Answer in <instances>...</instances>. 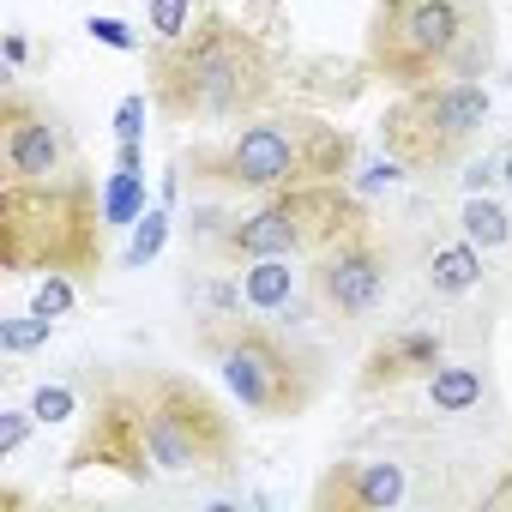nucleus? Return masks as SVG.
I'll use <instances>...</instances> for the list:
<instances>
[{
    "label": "nucleus",
    "mask_w": 512,
    "mask_h": 512,
    "mask_svg": "<svg viewBox=\"0 0 512 512\" xmlns=\"http://www.w3.org/2000/svg\"><path fill=\"white\" fill-rule=\"evenodd\" d=\"M85 386V410H79V434L67 446V476H121L133 488H157L163 470L151 458L145 422H139V398L127 380V362H91L79 374Z\"/></svg>",
    "instance_id": "obj_9"
},
{
    "label": "nucleus",
    "mask_w": 512,
    "mask_h": 512,
    "mask_svg": "<svg viewBox=\"0 0 512 512\" xmlns=\"http://www.w3.org/2000/svg\"><path fill=\"white\" fill-rule=\"evenodd\" d=\"M31 410H37L43 428H55V422H67V416L85 410V386H37L31 392Z\"/></svg>",
    "instance_id": "obj_23"
},
{
    "label": "nucleus",
    "mask_w": 512,
    "mask_h": 512,
    "mask_svg": "<svg viewBox=\"0 0 512 512\" xmlns=\"http://www.w3.org/2000/svg\"><path fill=\"white\" fill-rule=\"evenodd\" d=\"M500 55L494 0H374L362 31V67L386 91L440 79H488Z\"/></svg>",
    "instance_id": "obj_4"
},
{
    "label": "nucleus",
    "mask_w": 512,
    "mask_h": 512,
    "mask_svg": "<svg viewBox=\"0 0 512 512\" xmlns=\"http://www.w3.org/2000/svg\"><path fill=\"white\" fill-rule=\"evenodd\" d=\"M169 235H175L169 205H145V217L133 223V235H127V253H121V260H127V266H151L157 253L169 247Z\"/></svg>",
    "instance_id": "obj_19"
},
{
    "label": "nucleus",
    "mask_w": 512,
    "mask_h": 512,
    "mask_svg": "<svg viewBox=\"0 0 512 512\" xmlns=\"http://www.w3.org/2000/svg\"><path fill=\"white\" fill-rule=\"evenodd\" d=\"M145 115H157V109H151V91H127L121 109H115V145H139Z\"/></svg>",
    "instance_id": "obj_24"
},
{
    "label": "nucleus",
    "mask_w": 512,
    "mask_h": 512,
    "mask_svg": "<svg viewBox=\"0 0 512 512\" xmlns=\"http://www.w3.org/2000/svg\"><path fill=\"white\" fill-rule=\"evenodd\" d=\"M73 163H79V139L67 115L31 85L7 79V91H0V169H7V181H49L67 175Z\"/></svg>",
    "instance_id": "obj_11"
},
{
    "label": "nucleus",
    "mask_w": 512,
    "mask_h": 512,
    "mask_svg": "<svg viewBox=\"0 0 512 512\" xmlns=\"http://www.w3.org/2000/svg\"><path fill=\"white\" fill-rule=\"evenodd\" d=\"M79 278H67V272H49V278H37V290H31V308L43 314V320H67L73 308H79Z\"/></svg>",
    "instance_id": "obj_22"
},
{
    "label": "nucleus",
    "mask_w": 512,
    "mask_h": 512,
    "mask_svg": "<svg viewBox=\"0 0 512 512\" xmlns=\"http://www.w3.org/2000/svg\"><path fill=\"white\" fill-rule=\"evenodd\" d=\"M458 235H470L482 253L512 247V211H506L494 193H464V205H458Z\"/></svg>",
    "instance_id": "obj_18"
},
{
    "label": "nucleus",
    "mask_w": 512,
    "mask_h": 512,
    "mask_svg": "<svg viewBox=\"0 0 512 512\" xmlns=\"http://www.w3.org/2000/svg\"><path fill=\"white\" fill-rule=\"evenodd\" d=\"M494 181H500V151H494V157H476V163L458 175V187H464V193H488Z\"/></svg>",
    "instance_id": "obj_27"
},
{
    "label": "nucleus",
    "mask_w": 512,
    "mask_h": 512,
    "mask_svg": "<svg viewBox=\"0 0 512 512\" xmlns=\"http://www.w3.org/2000/svg\"><path fill=\"white\" fill-rule=\"evenodd\" d=\"M193 356H205L217 368V380L253 422H302L332 386V362L320 344H308L296 326L253 314V308L199 314Z\"/></svg>",
    "instance_id": "obj_5"
},
{
    "label": "nucleus",
    "mask_w": 512,
    "mask_h": 512,
    "mask_svg": "<svg viewBox=\"0 0 512 512\" xmlns=\"http://www.w3.org/2000/svg\"><path fill=\"white\" fill-rule=\"evenodd\" d=\"M398 278V241L368 217L356 229H344L338 241H326L314 260H308V296L314 314L338 332H356L362 320L380 314V302L392 296Z\"/></svg>",
    "instance_id": "obj_10"
},
{
    "label": "nucleus",
    "mask_w": 512,
    "mask_h": 512,
    "mask_svg": "<svg viewBox=\"0 0 512 512\" xmlns=\"http://www.w3.org/2000/svg\"><path fill=\"white\" fill-rule=\"evenodd\" d=\"M410 500H416V482H410V464L398 458H332L308 494L314 512H392Z\"/></svg>",
    "instance_id": "obj_13"
},
{
    "label": "nucleus",
    "mask_w": 512,
    "mask_h": 512,
    "mask_svg": "<svg viewBox=\"0 0 512 512\" xmlns=\"http://www.w3.org/2000/svg\"><path fill=\"white\" fill-rule=\"evenodd\" d=\"M217 0H145V31L151 37H181L199 13H211Z\"/></svg>",
    "instance_id": "obj_20"
},
{
    "label": "nucleus",
    "mask_w": 512,
    "mask_h": 512,
    "mask_svg": "<svg viewBox=\"0 0 512 512\" xmlns=\"http://www.w3.org/2000/svg\"><path fill=\"white\" fill-rule=\"evenodd\" d=\"M193 199H266L308 181H350L362 163V139L314 109H260L235 121L223 139H199L175 151Z\"/></svg>",
    "instance_id": "obj_2"
},
{
    "label": "nucleus",
    "mask_w": 512,
    "mask_h": 512,
    "mask_svg": "<svg viewBox=\"0 0 512 512\" xmlns=\"http://www.w3.org/2000/svg\"><path fill=\"white\" fill-rule=\"evenodd\" d=\"M368 199L350 181H308V187H284L266 199H247L235 211H223V199H193L181 235L187 253L205 266H247V260H314L326 241H338L344 229L368 223Z\"/></svg>",
    "instance_id": "obj_3"
},
{
    "label": "nucleus",
    "mask_w": 512,
    "mask_h": 512,
    "mask_svg": "<svg viewBox=\"0 0 512 512\" xmlns=\"http://www.w3.org/2000/svg\"><path fill=\"white\" fill-rule=\"evenodd\" d=\"M476 338V326H434V320H410V326H392L368 344V356L356 362V398H392L404 386H422L440 362L464 356V344Z\"/></svg>",
    "instance_id": "obj_12"
},
{
    "label": "nucleus",
    "mask_w": 512,
    "mask_h": 512,
    "mask_svg": "<svg viewBox=\"0 0 512 512\" xmlns=\"http://www.w3.org/2000/svg\"><path fill=\"white\" fill-rule=\"evenodd\" d=\"M488 121H494V97L482 79H440V85L392 91V103L374 121V139L410 175H452L470 163Z\"/></svg>",
    "instance_id": "obj_8"
},
{
    "label": "nucleus",
    "mask_w": 512,
    "mask_h": 512,
    "mask_svg": "<svg viewBox=\"0 0 512 512\" xmlns=\"http://www.w3.org/2000/svg\"><path fill=\"white\" fill-rule=\"evenodd\" d=\"M127 380H133L139 422H145L163 482H235L241 428L211 386H199L181 368H157V362H127Z\"/></svg>",
    "instance_id": "obj_7"
},
{
    "label": "nucleus",
    "mask_w": 512,
    "mask_h": 512,
    "mask_svg": "<svg viewBox=\"0 0 512 512\" xmlns=\"http://www.w3.org/2000/svg\"><path fill=\"white\" fill-rule=\"evenodd\" d=\"M49 332H55V320H43L37 308L31 314H7V320H0V350H7V356H31V350L49 344Z\"/></svg>",
    "instance_id": "obj_21"
},
{
    "label": "nucleus",
    "mask_w": 512,
    "mask_h": 512,
    "mask_svg": "<svg viewBox=\"0 0 512 512\" xmlns=\"http://www.w3.org/2000/svg\"><path fill=\"white\" fill-rule=\"evenodd\" d=\"M422 404H428V416H440V422H464V416H476V410H488L494 404V374H488V362L482 356H452V362H440L428 380H422Z\"/></svg>",
    "instance_id": "obj_15"
},
{
    "label": "nucleus",
    "mask_w": 512,
    "mask_h": 512,
    "mask_svg": "<svg viewBox=\"0 0 512 512\" xmlns=\"http://www.w3.org/2000/svg\"><path fill=\"white\" fill-rule=\"evenodd\" d=\"M482 278H488V253H482L470 235L434 241V247H428V260H422V284H428V296H440V302H464V296H476Z\"/></svg>",
    "instance_id": "obj_16"
},
{
    "label": "nucleus",
    "mask_w": 512,
    "mask_h": 512,
    "mask_svg": "<svg viewBox=\"0 0 512 512\" xmlns=\"http://www.w3.org/2000/svg\"><path fill=\"white\" fill-rule=\"evenodd\" d=\"M0 272L7 278L67 272L79 284H97L109 272V211L85 163L49 181L0 187Z\"/></svg>",
    "instance_id": "obj_6"
},
{
    "label": "nucleus",
    "mask_w": 512,
    "mask_h": 512,
    "mask_svg": "<svg viewBox=\"0 0 512 512\" xmlns=\"http://www.w3.org/2000/svg\"><path fill=\"white\" fill-rule=\"evenodd\" d=\"M31 428H37V410H31V404H25V410H19V404L0 410V458H13V452L31 440Z\"/></svg>",
    "instance_id": "obj_25"
},
{
    "label": "nucleus",
    "mask_w": 512,
    "mask_h": 512,
    "mask_svg": "<svg viewBox=\"0 0 512 512\" xmlns=\"http://www.w3.org/2000/svg\"><path fill=\"white\" fill-rule=\"evenodd\" d=\"M85 31H91V37H97L103 49H121V55H145V43H139V37H133V31L121 25V19H91Z\"/></svg>",
    "instance_id": "obj_26"
},
{
    "label": "nucleus",
    "mask_w": 512,
    "mask_h": 512,
    "mask_svg": "<svg viewBox=\"0 0 512 512\" xmlns=\"http://www.w3.org/2000/svg\"><path fill=\"white\" fill-rule=\"evenodd\" d=\"M500 187H512V139L500 145Z\"/></svg>",
    "instance_id": "obj_29"
},
{
    "label": "nucleus",
    "mask_w": 512,
    "mask_h": 512,
    "mask_svg": "<svg viewBox=\"0 0 512 512\" xmlns=\"http://www.w3.org/2000/svg\"><path fill=\"white\" fill-rule=\"evenodd\" d=\"M103 211H109V229H133L145 217V157H139V145H115V175H109Z\"/></svg>",
    "instance_id": "obj_17"
},
{
    "label": "nucleus",
    "mask_w": 512,
    "mask_h": 512,
    "mask_svg": "<svg viewBox=\"0 0 512 512\" xmlns=\"http://www.w3.org/2000/svg\"><path fill=\"white\" fill-rule=\"evenodd\" d=\"M278 79V49L223 7L199 13L181 37H145V91L163 127H235L272 109Z\"/></svg>",
    "instance_id": "obj_1"
},
{
    "label": "nucleus",
    "mask_w": 512,
    "mask_h": 512,
    "mask_svg": "<svg viewBox=\"0 0 512 512\" xmlns=\"http://www.w3.org/2000/svg\"><path fill=\"white\" fill-rule=\"evenodd\" d=\"M25 55H31V43L13 31V37H7V61H13V67H25Z\"/></svg>",
    "instance_id": "obj_28"
},
{
    "label": "nucleus",
    "mask_w": 512,
    "mask_h": 512,
    "mask_svg": "<svg viewBox=\"0 0 512 512\" xmlns=\"http://www.w3.org/2000/svg\"><path fill=\"white\" fill-rule=\"evenodd\" d=\"M235 278H241V296H247L253 314H272L284 326L320 320L314 296H308V260H247Z\"/></svg>",
    "instance_id": "obj_14"
}]
</instances>
